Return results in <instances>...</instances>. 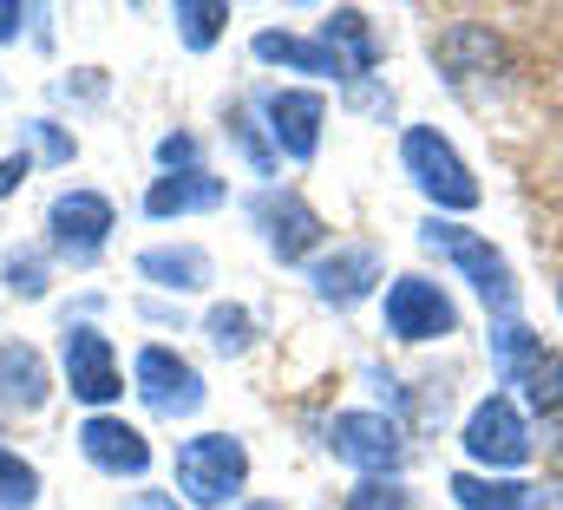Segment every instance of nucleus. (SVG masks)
Returning <instances> with one entry per match:
<instances>
[{"mask_svg":"<svg viewBox=\"0 0 563 510\" xmlns=\"http://www.w3.org/2000/svg\"><path fill=\"white\" fill-rule=\"evenodd\" d=\"M243 478H250V452L230 432H203V439H190L177 452V485H184L190 505H203V510L230 505L243 491Z\"/></svg>","mask_w":563,"mask_h":510,"instance_id":"nucleus-1","label":"nucleus"},{"mask_svg":"<svg viewBox=\"0 0 563 510\" xmlns=\"http://www.w3.org/2000/svg\"><path fill=\"white\" fill-rule=\"evenodd\" d=\"M420 243H426V250H439L445 262H459V268L472 275V288H478V295H485V301H492L505 321H511V308H518V288H511V268H505V255L492 250L485 236H472V230H459V223H439V217H432V223L420 230Z\"/></svg>","mask_w":563,"mask_h":510,"instance_id":"nucleus-2","label":"nucleus"},{"mask_svg":"<svg viewBox=\"0 0 563 510\" xmlns=\"http://www.w3.org/2000/svg\"><path fill=\"white\" fill-rule=\"evenodd\" d=\"M407 170H413V184H420L426 197L439 203V210H472L478 203V184H472V170L459 164V151L439 137V131H407Z\"/></svg>","mask_w":563,"mask_h":510,"instance_id":"nucleus-3","label":"nucleus"},{"mask_svg":"<svg viewBox=\"0 0 563 510\" xmlns=\"http://www.w3.org/2000/svg\"><path fill=\"white\" fill-rule=\"evenodd\" d=\"M465 452H472L478 465H492V472H511V465H525V458H531V432H525L518 406L492 392V399H485V406L465 419Z\"/></svg>","mask_w":563,"mask_h":510,"instance_id":"nucleus-4","label":"nucleus"},{"mask_svg":"<svg viewBox=\"0 0 563 510\" xmlns=\"http://www.w3.org/2000/svg\"><path fill=\"white\" fill-rule=\"evenodd\" d=\"M328 445H334V458H347V465H361V472H394V465L407 458L400 425L380 419V412H341V419L328 425Z\"/></svg>","mask_w":563,"mask_h":510,"instance_id":"nucleus-5","label":"nucleus"},{"mask_svg":"<svg viewBox=\"0 0 563 510\" xmlns=\"http://www.w3.org/2000/svg\"><path fill=\"white\" fill-rule=\"evenodd\" d=\"M139 392H144V406L164 412V419H190V412L203 406V380H197V367L177 361L170 347H144L139 354Z\"/></svg>","mask_w":563,"mask_h":510,"instance_id":"nucleus-6","label":"nucleus"},{"mask_svg":"<svg viewBox=\"0 0 563 510\" xmlns=\"http://www.w3.org/2000/svg\"><path fill=\"white\" fill-rule=\"evenodd\" d=\"M53 243L59 255H73V262H92V255L106 250V236H112V203L99 197V190H66V197H53Z\"/></svg>","mask_w":563,"mask_h":510,"instance_id":"nucleus-7","label":"nucleus"},{"mask_svg":"<svg viewBox=\"0 0 563 510\" xmlns=\"http://www.w3.org/2000/svg\"><path fill=\"white\" fill-rule=\"evenodd\" d=\"M452 321H459L452 301L432 281H420V275H407V281L387 288V328L400 341H439V334H452Z\"/></svg>","mask_w":563,"mask_h":510,"instance_id":"nucleus-8","label":"nucleus"},{"mask_svg":"<svg viewBox=\"0 0 563 510\" xmlns=\"http://www.w3.org/2000/svg\"><path fill=\"white\" fill-rule=\"evenodd\" d=\"M66 380H73V392L86 406H106V399L125 392L119 386V361H112V341L99 328H66Z\"/></svg>","mask_w":563,"mask_h":510,"instance_id":"nucleus-9","label":"nucleus"},{"mask_svg":"<svg viewBox=\"0 0 563 510\" xmlns=\"http://www.w3.org/2000/svg\"><path fill=\"white\" fill-rule=\"evenodd\" d=\"M256 223H263V243H269L282 262H301V255L321 243V217H314L295 190H263V197H256Z\"/></svg>","mask_w":563,"mask_h":510,"instance_id":"nucleus-10","label":"nucleus"},{"mask_svg":"<svg viewBox=\"0 0 563 510\" xmlns=\"http://www.w3.org/2000/svg\"><path fill=\"white\" fill-rule=\"evenodd\" d=\"M263 112H269V131H276L282 151H288L295 164H308V157H314V144H321V119H328L321 92H269V99H263Z\"/></svg>","mask_w":563,"mask_h":510,"instance_id":"nucleus-11","label":"nucleus"},{"mask_svg":"<svg viewBox=\"0 0 563 510\" xmlns=\"http://www.w3.org/2000/svg\"><path fill=\"white\" fill-rule=\"evenodd\" d=\"M79 445H86V458H92L99 472H112V478H139L144 465H151L144 432L139 425H125V419H86Z\"/></svg>","mask_w":563,"mask_h":510,"instance_id":"nucleus-12","label":"nucleus"},{"mask_svg":"<svg viewBox=\"0 0 563 510\" xmlns=\"http://www.w3.org/2000/svg\"><path fill=\"white\" fill-rule=\"evenodd\" d=\"M0 406H13V412L46 406V361L26 341H0Z\"/></svg>","mask_w":563,"mask_h":510,"instance_id":"nucleus-13","label":"nucleus"},{"mask_svg":"<svg viewBox=\"0 0 563 510\" xmlns=\"http://www.w3.org/2000/svg\"><path fill=\"white\" fill-rule=\"evenodd\" d=\"M374 281H380V255H374V250H341V255H328V262L314 268V295H321V301H334V308L361 301Z\"/></svg>","mask_w":563,"mask_h":510,"instance_id":"nucleus-14","label":"nucleus"},{"mask_svg":"<svg viewBox=\"0 0 563 510\" xmlns=\"http://www.w3.org/2000/svg\"><path fill=\"white\" fill-rule=\"evenodd\" d=\"M217 203H223V177H210V170L157 177V184H151V197H144V210H151V217H190V210H217Z\"/></svg>","mask_w":563,"mask_h":510,"instance_id":"nucleus-15","label":"nucleus"},{"mask_svg":"<svg viewBox=\"0 0 563 510\" xmlns=\"http://www.w3.org/2000/svg\"><path fill=\"white\" fill-rule=\"evenodd\" d=\"M321 40L334 46V59H341L347 73H374V59H380V40H374V26H367V13H354V7H341V13H328V26H321Z\"/></svg>","mask_w":563,"mask_h":510,"instance_id":"nucleus-16","label":"nucleus"},{"mask_svg":"<svg viewBox=\"0 0 563 510\" xmlns=\"http://www.w3.org/2000/svg\"><path fill=\"white\" fill-rule=\"evenodd\" d=\"M452 498H459L465 510H544V491H538V485L472 478V472H459V478H452Z\"/></svg>","mask_w":563,"mask_h":510,"instance_id":"nucleus-17","label":"nucleus"},{"mask_svg":"<svg viewBox=\"0 0 563 510\" xmlns=\"http://www.w3.org/2000/svg\"><path fill=\"white\" fill-rule=\"evenodd\" d=\"M256 59L295 66V73H347L328 40H301V33H256Z\"/></svg>","mask_w":563,"mask_h":510,"instance_id":"nucleus-18","label":"nucleus"},{"mask_svg":"<svg viewBox=\"0 0 563 510\" xmlns=\"http://www.w3.org/2000/svg\"><path fill=\"white\" fill-rule=\"evenodd\" d=\"M139 275L144 281H157V288H203L210 281V255L197 250V243H184V250H144L139 255Z\"/></svg>","mask_w":563,"mask_h":510,"instance_id":"nucleus-19","label":"nucleus"},{"mask_svg":"<svg viewBox=\"0 0 563 510\" xmlns=\"http://www.w3.org/2000/svg\"><path fill=\"white\" fill-rule=\"evenodd\" d=\"M511 386H525V399H531V412L544 419V432H563V354L544 347Z\"/></svg>","mask_w":563,"mask_h":510,"instance_id":"nucleus-20","label":"nucleus"},{"mask_svg":"<svg viewBox=\"0 0 563 510\" xmlns=\"http://www.w3.org/2000/svg\"><path fill=\"white\" fill-rule=\"evenodd\" d=\"M170 20H177V33H184V46H197V53H203V46H210V40L223 33V20H230V7H223V0H177V13H170Z\"/></svg>","mask_w":563,"mask_h":510,"instance_id":"nucleus-21","label":"nucleus"},{"mask_svg":"<svg viewBox=\"0 0 563 510\" xmlns=\"http://www.w3.org/2000/svg\"><path fill=\"white\" fill-rule=\"evenodd\" d=\"M33 498H40L33 465H20L13 452H0V510H33Z\"/></svg>","mask_w":563,"mask_h":510,"instance_id":"nucleus-22","label":"nucleus"},{"mask_svg":"<svg viewBox=\"0 0 563 510\" xmlns=\"http://www.w3.org/2000/svg\"><path fill=\"white\" fill-rule=\"evenodd\" d=\"M203 328H210V347H217V354H243V347H250V308H230V301H223V308H210Z\"/></svg>","mask_w":563,"mask_h":510,"instance_id":"nucleus-23","label":"nucleus"},{"mask_svg":"<svg viewBox=\"0 0 563 510\" xmlns=\"http://www.w3.org/2000/svg\"><path fill=\"white\" fill-rule=\"evenodd\" d=\"M230 137H236V151H243V157H250V164H256L263 177L276 170V151L263 144V131L250 125V112H243V106H230Z\"/></svg>","mask_w":563,"mask_h":510,"instance_id":"nucleus-24","label":"nucleus"},{"mask_svg":"<svg viewBox=\"0 0 563 510\" xmlns=\"http://www.w3.org/2000/svg\"><path fill=\"white\" fill-rule=\"evenodd\" d=\"M347 510H413V491H400V485H361L354 498H347Z\"/></svg>","mask_w":563,"mask_h":510,"instance_id":"nucleus-25","label":"nucleus"},{"mask_svg":"<svg viewBox=\"0 0 563 510\" xmlns=\"http://www.w3.org/2000/svg\"><path fill=\"white\" fill-rule=\"evenodd\" d=\"M7 288H13V295H46L40 255H7Z\"/></svg>","mask_w":563,"mask_h":510,"instance_id":"nucleus-26","label":"nucleus"},{"mask_svg":"<svg viewBox=\"0 0 563 510\" xmlns=\"http://www.w3.org/2000/svg\"><path fill=\"white\" fill-rule=\"evenodd\" d=\"M26 137L40 144V157H53V164H73V137L53 125H26Z\"/></svg>","mask_w":563,"mask_h":510,"instance_id":"nucleus-27","label":"nucleus"},{"mask_svg":"<svg viewBox=\"0 0 563 510\" xmlns=\"http://www.w3.org/2000/svg\"><path fill=\"white\" fill-rule=\"evenodd\" d=\"M157 157L177 170V164H190V157H197V144H190V137H164V144H157Z\"/></svg>","mask_w":563,"mask_h":510,"instance_id":"nucleus-28","label":"nucleus"},{"mask_svg":"<svg viewBox=\"0 0 563 510\" xmlns=\"http://www.w3.org/2000/svg\"><path fill=\"white\" fill-rule=\"evenodd\" d=\"M20 177H26V151H20V157H7V164H0V197H7V190H20Z\"/></svg>","mask_w":563,"mask_h":510,"instance_id":"nucleus-29","label":"nucleus"},{"mask_svg":"<svg viewBox=\"0 0 563 510\" xmlns=\"http://www.w3.org/2000/svg\"><path fill=\"white\" fill-rule=\"evenodd\" d=\"M132 510H177V498H164V491H139Z\"/></svg>","mask_w":563,"mask_h":510,"instance_id":"nucleus-30","label":"nucleus"},{"mask_svg":"<svg viewBox=\"0 0 563 510\" xmlns=\"http://www.w3.org/2000/svg\"><path fill=\"white\" fill-rule=\"evenodd\" d=\"M20 33V7L13 0H0V40H13Z\"/></svg>","mask_w":563,"mask_h":510,"instance_id":"nucleus-31","label":"nucleus"},{"mask_svg":"<svg viewBox=\"0 0 563 510\" xmlns=\"http://www.w3.org/2000/svg\"><path fill=\"white\" fill-rule=\"evenodd\" d=\"M243 510H276V505H243Z\"/></svg>","mask_w":563,"mask_h":510,"instance_id":"nucleus-32","label":"nucleus"}]
</instances>
